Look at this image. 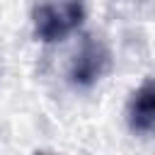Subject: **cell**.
I'll return each mask as SVG.
<instances>
[{
	"mask_svg": "<svg viewBox=\"0 0 155 155\" xmlns=\"http://www.w3.org/2000/svg\"><path fill=\"white\" fill-rule=\"evenodd\" d=\"M85 17L82 0H51L34 12V34L41 41H56L80 27Z\"/></svg>",
	"mask_w": 155,
	"mask_h": 155,
	"instance_id": "6da1fadb",
	"label": "cell"
},
{
	"mask_svg": "<svg viewBox=\"0 0 155 155\" xmlns=\"http://www.w3.org/2000/svg\"><path fill=\"white\" fill-rule=\"evenodd\" d=\"M34 155H46V153H34Z\"/></svg>",
	"mask_w": 155,
	"mask_h": 155,
	"instance_id": "277c9868",
	"label": "cell"
},
{
	"mask_svg": "<svg viewBox=\"0 0 155 155\" xmlns=\"http://www.w3.org/2000/svg\"><path fill=\"white\" fill-rule=\"evenodd\" d=\"M109 51L102 41L87 36L80 46V51L75 53L73 63H70V80L75 85H82V87H90L94 85L107 70H109Z\"/></svg>",
	"mask_w": 155,
	"mask_h": 155,
	"instance_id": "7a4b0ae2",
	"label": "cell"
},
{
	"mask_svg": "<svg viewBox=\"0 0 155 155\" xmlns=\"http://www.w3.org/2000/svg\"><path fill=\"white\" fill-rule=\"evenodd\" d=\"M128 126L145 133L155 126V80H145L128 102Z\"/></svg>",
	"mask_w": 155,
	"mask_h": 155,
	"instance_id": "3957f363",
	"label": "cell"
}]
</instances>
